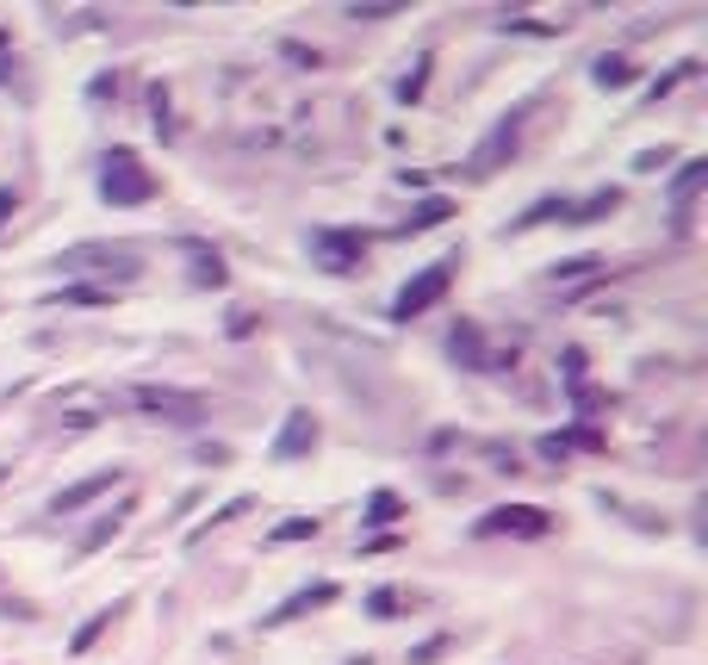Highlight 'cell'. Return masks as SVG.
<instances>
[{
  "instance_id": "6da1fadb",
  "label": "cell",
  "mask_w": 708,
  "mask_h": 665,
  "mask_svg": "<svg viewBox=\"0 0 708 665\" xmlns=\"http://www.w3.org/2000/svg\"><path fill=\"white\" fill-rule=\"evenodd\" d=\"M100 200L106 206H150L156 200V175L137 162V150H106V162H100Z\"/></svg>"
},
{
  "instance_id": "7a4b0ae2",
  "label": "cell",
  "mask_w": 708,
  "mask_h": 665,
  "mask_svg": "<svg viewBox=\"0 0 708 665\" xmlns=\"http://www.w3.org/2000/svg\"><path fill=\"white\" fill-rule=\"evenodd\" d=\"M305 249H311V262L324 274H361V262H367V249H373V237L367 231H342V224H317L311 237H305Z\"/></svg>"
},
{
  "instance_id": "3957f363",
  "label": "cell",
  "mask_w": 708,
  "mask_h": 665,
  "mask_svg": "<svg viewBox=\"0 0 708 665\" xmlns=\"http://www.w3.org/2000/svg\"><path fill=\"white\" fill-rule=\"evenodd\" d=\"M454 255L448 262H429V268H417L404 286H398V299H392V317L398 324H410V317H423V311H435L441 299H448V286H454Z\"/></svg>"
},
{
  "instance_id": "277c9868",
  "label": "cell",
  "mask_w": 708,
  "mask_h": 665,
  "mask_svg": "<svg viewBox=\"0 0 708 665\" xmlns=\"http://www.w3.org/2000/svg\"><path fill=\"white\" fill-rule=\"evenodd\" d=\"M57 268L63 274H119V280H131V274L143 268V255L125 249V243H81V249L57 255Z\"/></svg>"
},
{
  "instance_id": "5b68a950",
  "label": "cell",
  "mask_w": 708,
  "mask_h": 665,
  "mask_svg": "<svg viewBox=\"0 0 708 665\" xmlns=\"http://www.w3.org/2000/svg\"><path fill=\"white\" fill-rule=\"evenodd\" d=\"M472 535H479V541H491V535H529V541H541V535H553V510H541V504H497V510H485V516L472 523Z\"/></svg>"
},
{
  "instance_id": "8992f818",
  "label": "cell",
  "mask_w": 708,
  "mask_h": 665,
  "mask_svg": "<svg viewBox=\"0 0 708 665\" xmlns=\"http://www.w3.org/2000/svg\"><path fill=\"white\" fill-rule=\"evenodd\" d=\"M131 405L168 423H199L205 417V392H181V386H131Z\"/></svg>"
},
{
  "instance_id": "52a82bcc",
  "label": "cell",
  "mask_w": 708,
  "mask_h": 665,
  "mask_svg": "<svg viewBox=\"0 0 708 665\" xmlns=\"http://www.w3.org/2000/svg\"><path fill=\"white\" fill-rule=\"evenodd\" d=\"M516 143H522V112H510V119H497V125H491V137L466 156V175H479V181L497 175V168L516 156Z\"/></svg>"
},
{
  "instance_id": "ba28073f",
  "label": "cell",
  "mask_w": 708,
  "mask_h": 665,
  "mask_svg": "<svg viewBox=\"0 0 708 665\" xmlns=\"http://www.w3.org/2000/svg\"><path fill=\"white\" fill-rule=\"evenodd\" d=\"M317 442H324L317 417H311V411H286L280 436L268 442V460H274V467H286V460H305V454H317Z\"/></svg>"
},
{
  "instance_id": "9c48e42d",
  "label": "cell",
  "mask_w": 708,
  "mask_h": 665,
  "mask_svg": "<svg viewBox=\"0 0 708 665\" xmlns=\"http://www.w3.org/2000/svg\"><path fill=\"white\" fill-rule=\"evenodd\" d=\"M448 361L466 367V374H497V361H491L485 336H479V324H472V317H460L454 330H448Z\"/></svg>"
},
{
  "instance_id": "30bf717a",
  "label": "cell",
  "mask_w": 708,
  "mask_h": 665,
  "mask_svg": "<svg viewBox=\"0 0 708 665\" xmlns=\"http://www.w3.org/2000/svg\"><path fill=\"white\" fill-rule=\"evenodd\" d=\"M112 485H125V467H106V473H94V479H81V485L57 491V498H50V516H75V510H88L94 498H106Z\"/></svg>"
},
{
  "instance_id": "8fae6325",
  "label": "cell",
  "mask_w": 708,
  "mask_h": 665,
  "mask_svg": "<svg viewBox=\"0 0 708 665\" xmlns=\"http://www.w3.org/2000/svg\"><path fill=\"white\" fill-rule=\"evenodd\" d=\"M702 181H708V162L702 156H690L671 175V231H690V206H696V193H702Z\"/></svg>"
},
{
  "instance_id": "7c38bea8",
  "label": "cell",
  "mask_w": 708,
  "mask_h": 665,
  "mask_svg": "<svg viewBox=\"0 0 708 665\" xmlns=\"http://www.w3.org/2000/svg\"><path fill=\"white\" fill-rule=\"evenodd\" d=\"M330 603H336V585L324 579V585H305V591H293V597H286L268 622L280 628V622H299V616H311V610H330Z\"/></svg>"
},
{
  "instance_id": "4fadbf2b",
  "label": "cell",
  "mask_w": 708,
  "mask_h": 665,
  "mask_svg": "<svg viewBox=\"0 0 708 665\" xmlns=\"http://www.w3.org/2000/svg\"><path fill=\"white\" fill-rule=\"evenodd\" d=\"M448 218H454V200L429 193V200H417V206H410V218L398 224V237H423V231H441Z\"/></svg>"
},
{
  "instance_id": "5bb4252c",
  "label": "cell",
  "mask_w": 708,
  "mask_h": 665,
  "mask_svg": "<svg viewBox=\"0 0 708 665\" xmlns=\"http://www.w3.org/2000/svg\"><path fill=\"white\" fill-rule=\"evenodd\" d=\"M410 603H417V597H410L404 585H373V591H367V603H361V610H367L373 622H398V616L410 610Z\"/></svg>"
},
{
  "instance_id": "9a60e30c",
  "label": "cell",
  "mask_w": 708,
  "mask_h": 665,
  "mask_svg": "<svg viewBox=\"0 0 708 665\" xmlns=\"http://www.w3.org/2000/svg\"><path fill=\"white\" fill-rule=\"evenodd\" d=\"M535 224H572V200H566V193H553V200H535V206L522 212L510 231H535ZM510 231H504V237H510Z\"/></svg>"
},
{
  "instance_id": "2e32d148",
  "label": "cell",
  "mask_w": 708,
  "mask_h": 665,
  "mask_svg": "<svg viewBox=\"0 0 708 665\" xmlns=\"http://www.w3.org/2000/svg\"><path fill=\"white\" fill-rule=\"evenodd\" d=\"M591 81L609 94V88H634V81H640V69H634L628 57H597V63H591Z\"/></svg>"
},
{
  "instance_id": "e0dca14e",
  "label": "cell",
  "mask_w": 708,
  "mask_h": 665,
  "mask_svg": "<svg viewBox=\"0 0 708 665\" xmlns=\"http://www.w3.org/2000/svg\"><path fill=\"white\" fill-rule=\"evenodd\" d=\"M119 610H125V603H112V610H94V616H88V622H81L75 634H69V653H75V659H81V653H88V647H94V641H100V634L112 628V616H119Z\"/></svg>"
},
{
  "instance_id": "ac0fdd59",
  "label": "cell",
  "mask_w": 708,
  "mask_h": 665,
  "mask_svg": "<svg viewBox=\"0 0 708 665\" xmlns=\"http://www.w3.org/2000/svg\"><path fill=\"white\" fill-rule=\"evenodd\" d=\"M615 206H622V187H603V193H591V200H572V224H597V218H609Z\"/></svg>"
},
{
  "instance_id": "d6986e66",
  "label": "cell",
  "mask_w": 708,
  "mask_h": 665,
  "mask_svg": "<svg viewBox=\"0 0 708 665\" xmlns=\"http://www.w3.org/2000/svg\"><path fill=\"white\" fill-rule=\"evenodd\" d=\"M398 516H404V498H398V491H373V498H367V516H361V523H367V529H392Z\"/></svg>"
},
{
  "instance_id": "ffe728a7",
  "label": "cell",
  "mask_w": 708,
  "mask_h": 665,
  "mask_svg": "<svg viewBox=\"0 0 708 665\" xmlns=\"http://www.w3.org/2000/svg\"><path fill=\"white\" fill-rule=\"evenodd\" d=\"M125 510L131 504H119V510H106V516H100L94 529H88V535H81V554H94V548H106L112 535H119V529H125Z\"/></svg>"
},
{
  "instance_id": "44dd1931",
  "label": "cell",
  "mask_w": 708,
  "mask_h": 665,
  "mask_svg": "<svg viewBox=\"0 0 708 665\" xmlns=\"http://www.w3.org/2000/svg\"><path fill=\"white\" fill-rule=\"evenodd\" d=\"M224 280H230V268H224L212 249H199V243H193V286H224Z\"/></svg>"
},
{
  "instance_id": "7402d4cb",
  "label": "cell",
  "mask_w": 708,
  "mask_h": 665,
  "mask_svg": "<svg viewBox=\"0 0 708 665\" xmlns=\"http://www.w3.org/2000/svg\"><path fill=\"white\" fill-rule=\"evenodd\" d=\"M429 69H435V63H429V57H417V63H410V75L398 81V100H404V106H417V100H423V88H429Z\"/></svg>"
},
{
  "instance_id": "603a6c76",
  "label": "cell",
  "mask_w": 708,
  "mask_h": 665,
  "mask_svg": "<svg viewBox=\"0 0 708 665\" xmlns=\"http://www.w3.org/2000/svg\"><path fill=\"white\" fill-rule=\"evenodd\" d=\"M249 510H255V498H230L224 510H212V523H205V529H224V523H236V516H249ZM205 529H187V541H199Z\"/></svg>"
},
{
  "instance_id": "cb8c5ba5",
  "label": "cell",
  "mask_w": 708,
  "mask_h": 665,
  "mask_svg": "<svg viewBox=\"0 0 708 665\" xmlns=\"http://www.w3.org/2000/svg\"><path fill=\"white\" fill-rule=\"evenodd\" d=\"M454 653V634H429L423 647H410V665H435V659H448Z\"/></svg>"
},
{
  "instance_id": "d4e9b609",
  "label": "cell",
  "mask_w": 708,
  "mask_h": 665,
  "mask_svg": "<svg viewBox=\"0 0 708 665\" xmlns=\"http://www.w3.org/2000/svg\"><path fill=\"white\" fill-rule=\"evenodd\" d=\"M398 13H404L398 0H386V7H361V0H355V7H348V19H361V25H379V19H398Z\"/></svg>"
},
{
  "instance_id": "484cf974",
  "label": "cell",
  "mask_w": 708,
  "mask_h": 665,
  "mask_svg": "<svg viewBox=\"0 0 708 665\" xmlns=\"http://www.w3.org/2000/svg\"><path fill=\"white\" fill-rule=\"evenodd\" d=\"M591 268H603L597 255H572V262H560V268H553V280H584Z\"/></svg>"
},
{
  "instance_id": "4316f807",
  "label": "cell",
  "mask_w": 708,
  "mask_h": 665,
  "mask_svg": "<svg viewBox=\"0 0 708 665\" xmlns=\"http://www.w3.org/2000/svg\"><path fill=\"white\" fill-rule=\"evenodd\" d=\"M317 535V516H293V523L274 529V541H311Z\"/></svg>"
},
{
  "instance_id": "83f0119b",
  "label": "cell",
  "mask_w": 708,
  "mask_h": 665,
  "mask_svg": "<svg viewBox=\"0 0 708 665\" xmlns=\"http://www.w3.org/2000/svg\"><path fill=\"white\" fill-rule=\"evenodd\" d=\"M535 448H541V460H566V454H572V448H578V442H572V436H541Z\"/></svg>"
},
{
  "instance_id": "f1b7e54d",
  "label": "cell",
  "mask_w": 708,
  "mask_h": 665,
  "mask_svg": "<svg viewBox=\"0 0 708 665\" xmlns=\"http://www.w3.org/2000/svg\"><path fill=\"white\" fill-rule=\"evenodd\" d=\"M560 374H566V386H584V349H566V355H560Z\"/></svg>"
},
{
  "instance_id": "f546056e",
  "label": "cell",
  "mask_w": 708,
  "mask_h": 665,
  "mask_svg": "<svg viewBox=\"0 0 708 665\" xmlns=\"http://www.w3.org/2000/svg\"><path fill=\"white\" fill-rule=\"evenodd\" d=\"M280 57L286 63H299V69H317V50H305V44H280Z\"/></svg>"
},
{
  "instance_id": "4dcf8cb0",
  "label": "cell",
  "mask_w": 708,
  "mask_h": 665,
  "mask_svg": "<svg viewBox=\"0 0 708 665\" xmlns=\"http://www.w3.org/2000/svg\"><path fill=\"white\" fill-rule=\"evenodd\" d=\"M224 330H230L236 342H243V336H255V311H230V324H224Z\"/></svg>"
},
{
  "instance_id": "1f68e13d",
  "label": "cell",
  "mask_w": 708,
  "mask_h": 665,
  "mask_svg": "<svg viewBox=\"0 0 708 665\" xmlns=\"http://www.w3.org/2000/svg\"><path fill=\"white\" fill-rule=\"evenodd\" d=\"M659 162H665V150H640V156H634V168H640V175H659Z\"/></svg>"
},
{
  "instance_id": "d6a6232c",
  "label": "cell",
  "mask_w": 708,
  "mask_h": 665,
  "mask_svg": "<svg viewBox=\"0 0 708 665\" xmlns=\"http://www.w3.org/2000/svg\"><path fill=\"white\" fill-rule=\"evenodd\" d=\"M13 206H19V193H13V187H0V224L13 218Z\"/></svg>"
},
{
  "instance_id": "836d02e7",
  "label": "cell",
  "mask_w": 708,
  "mask_h": 665,
  "mask_svg": "<svg viewBox=\"0 0 708 665\" xmlns=\"http://www.w3.org/2000/svg\"><path fill=\"white\" fill-rule=\"evenodd\" d=\"M7 63H13V44H7V38H0V81H7Z\"/></svg>"
}]
</instances>
